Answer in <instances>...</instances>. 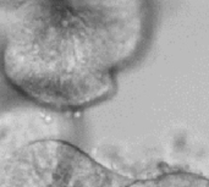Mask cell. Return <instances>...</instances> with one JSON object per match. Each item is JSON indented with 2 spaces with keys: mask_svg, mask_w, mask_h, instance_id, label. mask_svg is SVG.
I'll use <instances>...</instances> for the list:
<instances>
[{
  "mask_svg": "<svg viewBox=\"0 0 209 187\" xmlns=\"http://www.w3.org/2000/svg\"><path fill=\"white\" fill-rule=\"evenodd\" d=\"M150 18L141 0L2 2L3 73L39 106H92L115 92L116 73L146 45Z\"/></svg>",
  "mask_w": 209,
  "mask_h": 187,
  "instance_id": "6da1fadb",
  "label": "cell"
},
{
  "mask_svg": "<svg viewBox=\"0 0 209 187\" xmlns=\"http://www.w3.org/2000/svg\"><path fill=\"white\" fill-rule=\"evenodd\" d=\"M131 182L58 138L21 144L0 161V187H126Z\"/></svg>",
  "mask_w": 209,
  "mask_h": 187,
  "instance_id": "7a4b0ae2",
  "label": "cell"
},
{
  "mask_svg": "<svg viewBox=\"0 0 209 187\" xmlns=\"http://www.w3.org/2000/svg\"><path fill=\"white\" fill-rule=\"evenodd\" d=\"M126 187H209V179L192 173L175 171L132 181Z\"/></svg>",
  "mask_w": 209,
  "mask_h": 187,
  "instance_id": "3957f363",
  "label": "cell"
}]
</instances>
